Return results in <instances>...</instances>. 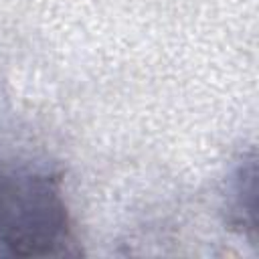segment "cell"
Returning <instances> with one entry per match:
<instances>
[{"label":"cell","mask_w":259,"mask_h":259,"mask_svg":"<svg viewBox=\"0 0 259 259\" xmlns=\"http://www.w3.org/2000/svg\"><path fill=\"white\" fill-rule=\"evenodd\" d=\"M227 223L253 245L257 241V158L251 152L235 166L227 184Z\"/></svg>","instance_id":"obj_2"},{"label":"cell","mask_w":259,"mask_h":259,"mask_svg":"<svg viewBox=\"0 0 259 259\" xmlns=\"http://www.w3.org/2000/svg\"><path fill=\"white\" fill-rule=\"evenodd\" d=\"M63 178L30 162L0 164V255H77Z\"/></svg>","instance_id":"obj_1"}]
</instances>
